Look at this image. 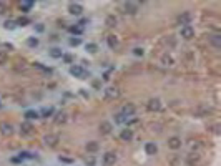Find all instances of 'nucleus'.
Instances as JSON below:
<instances>
[{
	"mask_svg": "<svg viewBox=\"0 0 221 166\" xmlns=\"http://www.w3.org/2000/svg\"><path fill=\"white\" fill-rule=\"evenodd\" d=\"M4 63H7V55L4 52H0V65H4Z\"/></svg>",
	"mask_w": 221,
	"mask_h": 166,
	"instance_id": "nucleus-38",
	"label": "nucleus"
},
{
	"mask_svg": "<svg viewBox=\"0 0 221 166\" xmlns=\"http://www.w3.org/2000/svg\"><path fill=\"white\" fill-rule=\"evenodd\" d=\"M168 146H170L171 150H180L181 148V140L178 136H171L170 140H168Z\"/></svg>",
	"mask_w": 221,
	"mask_h": 166,
	"instance_id": "nucleus-11",
	"label": "nucleus"
},
{
	"mask_svg": "<svg viewBox=\"0 0 221 166\" xmlns=\"http://www.w3.org/2000/svg\"><path fill=\"white\" fill-rule=\"evenodd\" d=\"M133 55H135V57H143L145 50L141 47H136V48H133Z\"/></svg>",
	"mask_w": 221,
	"mask_h": 166,
	"instance_id": "nucleus-34",
	"label": "nucleus"
},
{
	"mask_svg": "<svg viewBox=\"0 0 221 166\" xmlns=\"http://www.w3.org/2000/svg\"><path fill=\"white\" fill-rule=\"evenodd\" d=\"M0 133L2 135H12L13 133V126L10 123H7V121H2L0 123Z\"/></svg>",
	"mask_w": 221,
	"mask_h": 166,
	"instance_id": "nucleus-10",
	"label": "nucleus"
},
{
	"mask_svg": "<svg viewBox=\"0 0 221 166\" xmlns=\"http://www.w3.org/2000/svg\"><path fill=\"white\" fill-rule=\"evenodd\" d=\"M20 133L23 136H32L33 133H35V130H33V124L30 123V121H23V123L20 124Z\"/></svg>",
	"mask_w": 221,
	"mask_h": 166,
	"instance_id": "nucleus-3",
	"label": "nucleus"
},
{
	"mask_svg": "<svg viewBox=\"0 0 221 166\" xmlns=\"http://www.w3.org/2000/svg\"><path fill=\"white\" fill-rule=\"evenodd\" d=\"M112 130H113V124L110 123V121H102V124H100V131H102L103 135L112 133Z\"/></svg>",
	"mask_w": 221,
	"mask_h": 166,
	"instance_id": "nucleus-13",
	"label": "nucleus"
},
{
	"mask_svg": "<svg viewBox=\"0 0 221 166\" xmlns=\"http://www.w3.org/2000/svg\"><path fill=\"white\" fill-rule=\"evenodd\" d=\"M161 60H163V65H173V63H175V60H173L170 55H165Z\"/></svg>",
	"mask_w": 221,
	"mask_h": 166,
	"instance_id": "nucleus-32",
	"label": "nucleus"
},
{
	"mask_svg": "<svg viewBox=\"0 0 221 166\" xmlns=\"http://www.w3.org/2000/svg\"><path fill=\"white\" fill-rule=\"evenodd\" d=\"M87 23H88V18H82V20L78 22V25L82 27V28H83V27H85V25H87Z\"/></svg>",
	"mask_w": 221,
	"mask_h": 166,
	"instance_id": "nucleus-39",
	"label": "nucleus"
},
{
	"mask_svg": "<svg viewBox=\"0 0 221 166\" xmlns=\"http://www.w3.org/2000/svg\"><path fill=\"white\" fill-rule=\"evenodd\" d=\"M70 75H73V77H77V78H85L87 72H85V68L80 67V65H72V67H70Z\"/></svg>",
	"mask_w": 221,
	"mask_h": 166,
	"instance_id": "nucleus-5",
	"label": "nucleus"
},
{
	"mask_svg": "<svg viewBox=\"0 0 221 166\" xmlns=\"http://www.w3.org/2000/svg\"><path fill=\"white\" fill-rule=\"evenodd\" d=\"M4 27H5L7 30H13V28L17 27V23L15 22H12V20H7L5 23H4Z\"/></svg>",
	"mask_w": 221,
	"mask_h": 166,
	"instance_id": "nucleus-33",
	"label": "nucleus"
},
{
	"mask_svg": "<svg viewBox=\"0 0 221 166\" xmlns=\"http://www.w3.org/2000/svg\"><path fill=\"white\" fill-rule=\"evenodd\" d=\"M37 30H38V32H43V25H40V23H38V25H37Z\"/></svg>",
	"mask_w": 221,
	"mask_h": 166,
	"instance_id": "nucleus-41",
	"label": "nucleus"
},
{
	"mask_svg": "<svg viewBox=\"0 0 221 166\" xmlns=\"http://www.w3.org/2000/svg\"><path fill=\"white\" fill-rule=\"evenodd\" d=\"M191 20H193V15H191L190 12H183L180 17H178V23H180L181 27H186V25H190Z\"/></svg>",
	"mask_w": 221,
	"mask_h": 166,
	"instance_id": "nucleus-7",
	"label": "nucleus"
},
{
	"mask_svg": "<svg viewBox=\"0 0 221 166\" xmlns=\"http://www.w3.org/2000/svg\"><path fill=\"white\" fill-rule=\"evenodd\" d=\"M5 8H7V5L4 4V2H0V13H4V12H5Z\"/></svg>",
	"mask_w": 221,
	"mask_h": 166,
	"instance_id": "nucleus-40",
	"label": "nucleus"
},
{
	"mask_svg": "<svg viewBox=\"0 0 221 166\" xmlns=\"http://www.w3.org/2000/svg\"><path fill=\"white\" fill-rule=\"evenodd\" d=\"M38 113H40V116H43V118H48V116L53 115V108H52V106H45V108H42V111H38Z\"/></svg>",
	"mask_w": 221,
	"mask_h": 166,
	"instance_id": "nucleus-23",
	"label": "nucleus"
},
{
	"mask_svg": "<svg viewBox=\"0 0 221 166\" xmlns=\"http://www.w3.org/2000/svg\"><path fill=\"white\" fill-rule=\"evenodd\" d=\"M156 151H158V146L155 145L153 141H148V143H145V153L150 156L156 155Z\"/></svg>",
	"mask_w": 221,
	"mask_h": 166,
	"instance_id": "nucleus-9",
	"label": "nucleus"
},
{
	"mask_svg": "<svg viewBox=\"0 0 221 166\" xmlns=\"http://www.w3.org/2000/svg\"><path fill=\"white\" fill-rule=\"evenodd\" d=\"M180 35L181 38H185V40H191L193 37H195V28L191 25H186V27H181L180 30Z\"/></svg>",
	"mask_w": 221,
	"mask_h": 166,
	"instance_id": "nucleus-2",
	"label": "nucleus"
},
{
	"mask_svg": "<svg viewBox=\"0 0 221 166\" xmlns=\"http://www.w3.org/2000/svg\"><path fill=\"white\" fill-rule=\"evenodd\" d=\"M68 13L70 15H82L83 13V7L82 4H78V2H72V4H68Z\"/></svg>",
	"mask_w": 221,
	"mask_h": 166,
	"instance_id": "nucleus-1",
	"label": "nucleus"
},
{
	"mask_svg": "<svg viewBox=\"0 0 221 166\" xmlns=\"http://www.w3.org/2000/svg\"><path fill=\"white\" fill-rule=\"evenodd\" d=\"M85 48H87L88 53H97L98 52V45H97V43H87Z\"/></svg>",
	"mask_w": 221,
	"mask_h": 166,
	"instance_id": "nucleus-29",
	"label": "nucleus"
},
{
	"mask_svg": "<svg viewBox=\"0 0 221 166\" xmlns=\"http://www.w3.org/2000/svg\"><path fill=\"white\" fill-rule=\"evenodd\" d=\"M146 108L150 110V111H160L161 110V101H160L158 98H151L146 103Z\"/></svg>",
	"mask_w": 221,
	"mask_h": 166,
	"instance_id": "nucleus-8",
	"label": "nucleus"
},
{
	"mask_svg": "<svg viewBox=\"0 0 221 166\" xmlns=\"http://www.w3.org/2000/svg\"><path fill=\"white\" fill-rule=\"evenodd\" d=\"M15 23H17V27H27L30 23V20H28L27 17H20L18 20H15Z\"/></svg>",
	"mask_w": 221,
	"mask_h": 166,
	"instance_id": "nucleus-30",
	"label": "nucleus"
},
{
	"mask_svg": "<svg viewBox=\"0 0 221 166\" xmlns=\"http://www.w3.org/2000/svg\"><path fill=\"white\" fill-rule=\"evenodd\" d=\"M60 161H65V163H72V160H68V158H60Z\"/></svg>",
	"mask_w": 221,
	"mask_h": 166,
	"instance_id": "nucleus-42",
	"label": "nucleus"
},
{
	"mask_svg": "<svg viewBox=\"0 0 221 166\" xmlns=\"http://www.w3.org/2000/svg\"><path fill=\"white\" fill-rule=\"evenodd\" d=\"M33 7V2H30V0H25V2H20V10L22 12H30V8Z\"/></svg>",
	"mask_w": 221,
	"mask_h": 166,
	"instance_id": "nucleus-20",
	"label": "nucleus"
},
{
	"mask_svg": "<svg viewBox=\"0 0 221 166\" xmlns=\"http://www.w3.org/2000/svg\"><path fill=\"white\" fill-rule=\"evenodd\" d=\"M65 121H67V113L60 111V113L55 116V123H57V124H62V123H65Z\"/></svg>",
	"mask_w": 221,
	"mask_h": 166,
	"instance_id": "nucleus-27",
	"label": "nucleus"
},
{
	"mask_svg": "<svg viewBox=\"0 0 221 166\" xmlns=\"http://www.w3.org/2000/svg\"><path fill=\"white\" fill-rule=\"evenodd\" d=\"M121 115H125L126 118H128V116H133L135 115V106L133 105H125L123 110H121Z\"/></svg>",
	"mask_w": 221,
	"mask_h": 166,
	"instance_id": "nucleus-17",
	"label": "nucleus"
},
{
	"mask_svg": "<svg viewBox=\"0 0 221 166\" xmlns=\"http://www.w3.org/2000/svg\"><path fill=\"white\" fill-rule=\"evenodd\" d=\"M70 45H72V47L82 45V38H80V37H72V38H70Z\"/></svg>",
	"mask_w": 221,
	"mask_h": 166,
	"instance_id": "nucleus-31",
	"label": "nucleus"
},
{
	"mask_svg": "<svg viewBox=\"0 0 221 166\" xmlns=\"http://www.w3.org/2000/svg\"><path fill=\"white\" fill-rule=\"evenodd\" d=\"M33 67H35V68H38V70H40V72H43V73H48V75L52 73V68L45 67V65H42L40 62H35V63H33Z\"/></svg>",
	"mask_w": 221,
	"mask_h": 166,
	"instance_id": "nucleus-25",
	"label": "nucleus"
},
{
	"mask_svg": "<svg viewBox=\"0 0 221 166\" xmlns=\"http://www.w3.org/2000/svg\"><path fill=\"white\" fill-rule=\"evenodd\" d=\"M105 23H107L108 27H115L117 23H118V20H117V17L115 15H108L107 18H105Z\"/></svg>",
	"mask_w": 221,
	"mask_h": 166,
	"instance_id": "nucleus-26",
	"label": "nucleus"
},
{
	"mask_svg": "<svg viewBox=\"0 0 221 166\" xmlns=\"http://www.w3.org/2000/svg\"><path fill=\"white\" fill-rule=\"evenodd\" d=\"M58 135H47L45 138H43V141H45V145L47 146H55L58 143Z\"/></svg>",
	"mask_w": 221,
	"mask_h": 166,
	"instance_id": "nucleus-12",
	"label": "nucleus"
},
{
	"mask_svg": "<svg viewBox=\"0 0 221 166\" xmlns=\"http://www.w3.org/2000/svg\"><path fill=\"white\" fill-rule=\"evenodd\" d=\"M210 43H211L215 48H220V47H221V37H220V35H211V37H210Z\"/></svg>",
	"mask_w": 221,
	"mask_h": 166,
	"instance_id": "nucleus-19",
	"label": "nucleus"
},
{
	"mask_svg": "<svg viewBox=\"0 0 221 166\" xmlns=\"http://www.w3.org/2000/svg\"><path fill=\"white\" fill-rule=\"evenodd\" d=\"M98 148H100V145H98L97 141H90V143H87V151L88 153H97Z\"/></svg>",
	"mask_w": 221,
	"mask_h": 166,
	"instance_id": "nucleus-22",
	"label": "nucleus"
},
{
	"mask_svg": "<svg viewBox=\"0 0 221 166\" xmlns=\"http://www.w3.org/2000/svg\"><path fill=\"white\" fill-rule=\"evenodd\" d=\"M120 96V90L117 87H108L105 88V98L107 100H117Z\"/></svg>",
	"mask_w": 221,
	"mask_h": 166,
	"instance_id": "nucleus-4",
	"label": "nucleus"
},
{
	"mask_svg": "<svg viewBox=\"0 0 221 166\" xmlns=\"http://www.w3.org/2000/svg\"><path fill=\"white\" fill-rule=\"evenodd\" d=\"M123 8H125V13H130V15H135L138 12V4L136 2H125L123 4Z\"/></svg>",
	"mask_w": 221,
	"mask_h": 166,
	"instance_id": "nucleus-6",
	"label": "nucleus"
},
{
	"mask_svg": "<svg viewBox=\"0 0 221 166\" xmlns=\"http://www.w3.org/2000/svg\"><path fill=\"white\" fill-rule=\"evenodd\" d=\"M126 120H128V118H126L125 115H121V113H118L117 116H115V121H117V123H125Z\"/></svg>",
	"mask_w": 221,
	"mask_h": 166,
	"instance_id": "nucleus-36",
	"label": "nucleus"
},
{
	"mask_svg": "<svg viewBox=\"0 0 221 166\" xmlns=\"http://www.w3.org/2000/svg\"><path fill=\"white\" fill-rule=\"evenodd\" d=\"M38 118H40V113H38V111H35V110H28V111H25V120H27V121L38 120Z\"/></svg>",
	"mask_w": 221,
	"mask_h": 166,
	"instance_id": "nucleus-16",
	"label": "nucleus"
},
{
	"mask_svg": "<svg viewBox=\"0 0 221 166\" xmlns=\"http://www.w3.org/2000/svg\"><path fill=\"white\" fill-rule=\"evenodd\" d=\"M50 57L52 58H62L63 57V52H62V48H58V47H53L50 50Z\"/></svg>",
	"mask_w": 221,
	"mask_h": 166,
	"instance_id": "nucleus-21",
	"label": "nucleus"
},
{
	"mask_svg": "<svg viewBox=\"0 0 221 166\" xmlns=\"http://www.w3.org/2000/svg\"><path fill=\"white\" fill-rule=\"evenodd\" d=\"M107 42H108V47L113 48V50L118 47V38H117L115 35H108V37H107Z\"/></svg>",
	"mask_w": 221,
	"mask_h": 166,
	"instance_id": "nucleus-18",
	"label": "nucleus"
},
{
	"mask_svg": "<svg viewBox=\"0 0 221 166\" xmlns=\"http://www.w3.org/2000/svg\"><path fill=\"white\" fill-rule=\"evenodd\" d=\"M63 62L65 63H73V60H75V58H73V55H70V53H63Z\"/></svg>",
	"mask_w": 221,
	"mask_h": 166,
	"instance_id": "nucleus-35",
	"label": "nucleus"
},
{
	"mask_svg": "<svg viewBox=\"0 0 221 166\" xmlns=\"http://www.w3.org/2000/svg\"><path fill=\"white\" fill-rule=\"evenodd\" d=\"M103 161H105V165H115L117 155L112 153V151H108V153H105V156H103Z\"/></svg>",
	"mask_w": 221,
	"mask_h": 166,
	"instance_id": "nucleus-15",
	"label": "nucleus"
},
{
	"mask_svg": "<svg viewBox=\"0 0 221 166\" xmlns=\"http://www.w3.org/2000/svg\"><path fill=\"white\" fill-rule=\"evenodd\" d=\"M27 158H32V153H28V151H22L20 155H18V160H27Z\"/></svg>",
	"mask_w": 221,
	"mask_h": 166,
	"instance_id": "nucleus-37",
	"label": "nucleus"
},
{
	"mask_svg": "<svg viewBox=\"0 0 221 166\" xmlns=\"http://www.w3.org/2000/svg\"><path fill=\"white\" fill-rule=\"evenodd\" d=\"M68 30L72 32L73 35H82V33H83V28H82L80 25H72L70 28H68Z\"/></svg>",
	"mask_w": 221,
	"mask_h": 166,
	"instance_id": "nucleus-28",
	"label": "nucleus"
},
{
	"mask_svg": "<svg viewBox=\"0 0 221 166\" xmlns=\"http://www.w3.org/2000/svg\"><path fill=\"white\" fill-rule=\"evenodd\" d=\"M120 138L123 141H131L133 140V130H130V128H126V130H121V133H120Z\"/></svg>",
	"mask_w": 221,
	"mask_h": 166,
	"instance_id": "nucleus-14",
	"label": "nucleus"
},
{
	"mask_svg": "<svg viewBox=\"0 0 221 166\" xmlns=\"http://www.w3.org/2000/svg\"><path fill=\"white\" fill-rule=\"evenodd\" d=\"M38 43H40V42H38L37 37H28V38H27V45H28L30 48H37L38 47Z\"/></svg>",
	"mask_w": 221,
	"mask_h": 166,
	"instance_id": "nucleus-24",
	"label": "nucleus"
}]
</instances>
